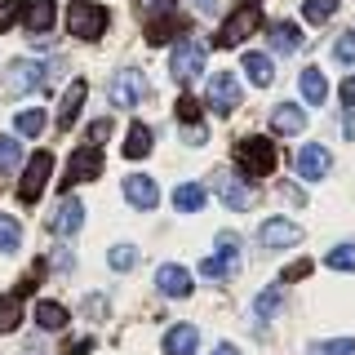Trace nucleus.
<instances>
[{"label":"nucleus","instance_id":"obj_4","mask_svg":"<svg viewBox=\"0 0 355 355\" xmlns=\"http://www.w3.org/2000/svg\"><path fill=\"white\" fill-rule=\"evenodd\" d=\"M49 173H53V155L36 151L27 160V169H22V182H18V200H22V205H36L40 191H44V182H49Z\"/></svg>","mask_w":355,"mask_h":355},{"label":"nucleus","instance_id":"obj_18","mask_svg":"<svg viewBox=\"0 0 355 355\" xmlns=\"http://www.w3.org/2000/svg\"><path fill=\"white\" fill-rule=\"evenodd\" d=\"M142 155H151V129L142 120H133L125 133V160H142Z\"/></svg>","mask_w":355,"mask_h":355},{"label":"nucleus","instance_id":"obj_39","mask_svg":"<svg viewBox=\"0 0 355 355\" xmlns=\"http://www.w3.org/2000/svg\"><path fill=\"white\" fill-rule=\"evenodd\" d=\"M196 116H200V103L191 94H182L178 98V120H182V125H196Z\"/></svg>","mask_w":355,"mask_h":355},{"label":"nucleus","instance_id":"obj_40","mask_svg":"<svg viewBox=\"0 0 355 355\" xmlns=\"http://www.w3.org/2000/svg\"><path fill=\"white\" fill-rule=\"evenodd\" d=\"M227 271H231V266L222 262L218 253H214V258H205V262H200V275H205V280H222V275H227Z\"/></svg>","mask_w":355,"mask_h":355},{"label":"nucleus","instance_id":"obj_2","mask_svg":"<svg viewBox=\"0 0 355 355\" xmlns=\"http://www.w3.org/2000/svg\"><path fill=\"white\" fill-rule=\"evenodd\" d=\"M236 164L249 178H266L275 169V142L271 138H244L236 147Z\"/></svg>","mask_w":355,"mask_h":355},{"label":"nucleus","instance_id":"obj_1","mask_svg":"<svg viewBox=\"0 0 355 355\" xmlns=\"http://www.w3.org/2000/svg\"><path fill=\"white\" fill-rule=\"evenodd\" d=\"M107 9L103 5H89V0H76V5H67V31H71L76 40H98L107 31Z\"/></svg>","mask_w":355,"mask_h":355},{"label":"nucleus","instance_id":"obj_3","mask_svg":"<svg viewBox=\"0 0 355 355\" xmlns=\"http://www.w3.org/2000/svg\"><path fill=\"white\" fill-rule=\"evenodd\" d=\"M200 71H205V44H196V40L173 44V53H169V76L173 80L191 85V80H200Z\"/></svg>","mask_w":355,"mask_h":355},{"label":"nucleus","instance_id":"obj_36","mask_svg":"<svg viewBox=\"0 0 355 355\" xmlns=\"http://www.w3.org/2000/svg\"><path fill=\"white\" fill-rule=\"evenodd\" d=\"M333 58H338V62H355V27L342 31V36L333 40Z\"/></svg>","mask_w":355,"mask_h":355},{"label":"nucleus","instance_id":"obj_20","mask_svg":"<svg viewBox=\"0 0 355 355\" xmlns=\"http://www.w3.org/2000/svg\"><path fill=\"white\" fill-rule=\"evenodd\" d=\"M40 62H14L9 67V89H40Z\"/></svg>","mask_w":355,"mask_h":355},{"label":"nucleus","instance_id":"obj_12","mask_svg":"<svg viewBox=\"0 0 355 355\" xmlns=\"http://www.w3.org/2000/svg\"><path fill=\"white\" fill-rule=\"evenodd\" d=\"M125 200L133 209H155L160 205V191H155V182L147 173H133V178H125Z\"/></svg>","mask_w":355,"mask_h":355},{"label":"nucleus","instance_id":"obj_24","mask_svg":"<svg viewBox=\"0 0 355 355\" xmlns=\"http://www.w3.org/2000/svg\"><path fill=\"white\" fill-rule=\"evenodd\" d=\"M18 324H22V297L0 293V333H14Z\"/></svg>","mask_w":355,"mask_h":355},{"label":"nucleus","instance_id":"obj_11","mask_svg":"<svg viewBox=\"0 0 355 355\" xmlns=\"http://www.w3.org/2000/svg\"><path fill=\"white\" fill-rule=\"evenodd\" d=\"M155 288H160L164 297H187L191 293V271H182L178 262H164L160 271H155Z\"/></svg>","mask_w":355,"mask_h":355},{"label":"nucleus","instance_id":"obj_31","mask_svg":"<svg viewBox=\"0 0 355 355\" xmlns=\"http://www.w3.org/2000/svg\"><path fill=\"white\" fill-rule=\"evenodd\" d=\"M22 164V147L18 138H0V173H14Z\"/></svg>","mask_w":355,"mask_h":355},{"label":"nucleus","instance_id":"obj_21","mask_svg":"<svg viewBox=\"0 0 355 355\" xmlns=\"http://www.w3.org/2000/svg\"><path fill=\"white\" fill-rule=\"evenodd\" d=\"M244 76H249L253 85H271L275 80V67L266 53H244Z\"/></svg>","mask_w":355,"mask_h":355},{"label":"nucleus","instance_id":"obj_13","mask_svg":"<svg viewBox=\"0 0 355 355\" xmlns=\"http://www.w3.org/2000/svg\"><path fill=\"white\" fill-rule=\"evenodd\" d=\"M53 18H58L53 0H27V5H22V27L27 31H49Z\"/></svg>","mask_w":355,"mask_h":355},{"label":"nucleus","instance_id":"obj_10","mask_svg":"<svg viewBox=\"0 0 355 355\" xmlns=\"http://www.w3.org/2000/svg\"><path fill=\"white\" fill-rule=\"evenodd\" d=\"M80 222H85V205L76 196H67L58 209H53V218H49V231L53 236H76L80 231Z\"/></svg>","mask_w":355,"mask_h":355},{"label":"nucleus","instance_id":"obj_22","mask_svg":"<svg viewBox=\"0 0 355 355\" xmlns=\"http://www.w3.org/2000/svg\"><path fill=\"white\" fill-rule=\"evenodd\" d=\"M67 320H71V315H67V306H62V302H40V306H36V324H40V329H49V333L67 329Z\"/></svg>","mask_w":355,"mask_h":355},{"label":"nucleus","instance_id":"obj_49","mask_svg":"<svg viewBox=\"0 0 355 355\" xmlns=\"http://www.w3.org/2000/svg\"><path fill=\"white\" fill-rule=\"evenodd\" d=\"M342 133H347V138H355V116H347V120H342Z\"/></svg>","mask_w":355,"mask_h":355},{"label":"nucleus","instance_id":"obj_28","mask_svg":"<svg viewBox=\"0 0 355 355\" xmlns=\"http://www.w3.org/2000/svg\"><path fill=\"white\" fill-rule=\"evenodd\" d=\"M222 200H227V209H253V200H258V196L249 191V182H240V178H236V182H227Z\"/></svg>","mask_w":355,"mask_h":355},{"label":"nucleus","instance_id":"obj_19","mask_svg":"<svg viewBox=\"0 0 355 355\" xmlns=\"http://www.w3.org/2000/svg\"><path fill=\"white\" fill-rule=\"evenodd\" d=\"M138 98H142L138 76H116V85H111V103H116V107H138Z\"/></svg>","mask_w":355,"mask_h":355},{"label":"nucleus","instance_id":"obj_34","mask_svg":"<svg viewBox=\"0 0 355 355\" xmlns=\"http://www.w3.org/2000/svg\"><path fill=\"white\" fill-rule=\"evenodd\" d=\"M333 9H338V0H306V5H302V18L306 22H329Z\"/></svg>","mask_w":355,"mask_h":355},{"label":"nucleus","instance_id":"obj_25","mask_svg":"<svg viewBox=\"0 0 355 355\" xmlns=\"http://www.w3.org/2000/svg\"><path fill=\"white\" fill-rule=\"evenodd\" d=\"M271 44H275L280 53H293L297 44H302V31H297L293 22H275V27H271Z\"/></svg>","mask_w":355,"mask_h":355},{"label":"nucleus","instance_id":"obj_47","mask_svg":"<svg viewBox=\"0 0 355 355\" xmlns=\"http://www.w3.org/2000/svg\"><path fill=\"white\" fill-rule=\"evenodd\" d=\"M85 311H89V315H107V302H103V297H85Z\"/></svg>","mask_w":355,"mask_h":355},{"label":"nucleus","instance_id":"obj_5","mask_svg":"<svg viewBox=\"0 0 355 355\" xmlns=\"http://www.w3.org/2000/svg\"><path fill=\"white\" fill-rule=\"evenodd\" d=\"M262 27V14L253 5H244V9H236V14H231L227 22H222V31H218V44L222 49H236V44H244L253 36V31Z\"/></svg>","mask_w":355,"mask_h":355},{"label":"nucleus","instance_id":"obj_43","mask_svg":"<svg viewBox=\"0 0 355 355\" xmlns=\"http://www.w3.org/2000/svg\"><path fill=\"white\" fill-rule=\"evenodd\" d=\"M205 138H209V129H205V125H187V129H182V142H191V147H200Z\"/></svg>","mask_w":355,"mask_h":355},{"label":"nucleus","instance_id":"obj_44","mask_svg":"<svg viewBox=\"0 0 355 355\" xmlns=\"http://www.w3.org/2000/svg\"><path fill=\"white\" fill-rule=\"evenodd\" d=\"M89 347H94V338H71L67 342V355H89Z\"/></svg>","mask_w":355,"mask_h":355},{"label":"nucleus","instance_id":"obj_27","mask_svg":"<svg viewBox=\"0 0 355 355\" xmlns=\"http://www.w3.org/2000/svg\"><path fill=\"white\" fill-rule=\"evenodd\" d=\"M14 129L22 133V138H36V133H44V111L40 107H27L14 116Z\"/></svg>","mask_w":355,"mask_h":355},{"label":"nucleus","instance_id":"obj_26","mask_svg":"<svg viewBox=\"0 0 355 355\" xmlns=\"http://www.w3.org/2000/svg\"><path fill=\"white\" fill-rule=\"evenodd\" d=\"M18 249H22V222L0 214V253H18Z\"/></svg>","mask_w":355,"mask_h":355},{"label":"nucleus","instance_id":"obj_9","mask_svg":"<svg viewBox=\"0 0 355 355\" xmlns=\"http://www.w3.org/2000/svg\"><path fill=\"white\" fill-rule=\"evenodd\" d=\"M258 240L266 244V249H288V244L302 240V227H297V222H288V218H271V222H262Z\"/></svg>","mask_w":355,"mask_h":355},{"label":"nucleus","instance_id":"obj_45","mask_svg":"<svg viewBox=\"0 0 355 355\" xmlns=\"http://www.w3.org/2000/svg\"><path fill=\"white\" fill-rule=\"evenodd\" d=\"M14 5H9V0H0V31H9V27H14Z\"/></svg>","mask_w":355,"mask_h":355},{"label":"nucleus","instance_id":"obj_8","mask_svg":"<svg viewBox=\"0 0 355 355\" xmlns=\"http://www.w3.org/2000/svg\"><path fill=\"white\" fill-rule=\"evenodd\" d=\"M329 164H333V155L320 147V142H306V147L293 155V169H297V178H306V182L324 178V173H329Z\"/></svg>","mask_w":355,"mask_h":355},{"label":"nucleus","instance_id":"obj_30","mask_svg":"<svg viewBox=\"0 0 355 355\" xmlns=\"http://www.w3.org/2000/svg\"><path fill=\"white\" fill-rule=\"evenodd\" d=\"M169 36H178L173 14H164V18H151V22H147V40H151V44H164Z\"/></svg>","mask_w":355,"mask_h":355},{"label":"nucleus","instance_id":"obj_29","mask_svg":"<svg viewBox=\"0 0 355 355\" xmlns=\"http://www.w3.org/2000/svg\"><path fill=\"white\" fill-rule=\"evenodd\" d=\"M306 355H355V338H329V342H311Z\"/></svg>","mask_w":355,"mask_h":355},{"label":"nucleus","instance_id":"obj_23","mask_svg":"<svg viewBox=\"0 0 355 355\" xmlns=\"http://www.w3.org/2000/svg\"><path fill=\"white\" fill-rule=\"evenodd\" d=\"M205 187H196V182H182L173 191V209H182V214H196V209H205Z\"/></svg>","mask_w":355,"mask_h":355},{"label":"nucleus","instance_id":"obj_33","mask_svg":"<svg viewBox=\"0 0 355 355\" xmlns=\"http://www.w3.org/2000/svg\"><path fill=\"white\" fill-rule=\"evenodd\" d=\"M329 266H333V271H355V244H333V249H329Z\"/></svg>","mask_w":355,"mask_h":355},{"label":"nucleus","instance_id":"obj_7","mask_svg":"<svg viewBox=\"0 0 355 355\" xmlns=\"http://www.w3.org/2000/svg\"><path fill=\"white\" fill-rule=\"evenodd\" d=\"M209 107H214L218 116H231V111L240 107V80L231 71H218L214 80H209Z\"/></svg>","mask_w":355,"mask_h":355},{"label":"nucleus","instance_id":"obj_41","mask_svg":"<svg viewBox=\"0 0 355 355\" xmlns=\"http://www.w3.org/2000/svg\"><path fill=\"white\" fill-rule=\"evenodd\" d=\"M280 311V288H266V293L258 297V315L266 320V315H275Z\"/></svg>","mask_w":355,"mask_h":355},{"label":"nucleus","instance_id":"obj_14","mask_svg":"<svg viewBox=\"0 0 355 355\" xmlns=\"http://www.w3.org/2000/svg\"><path fill=\"white\" fill-rule=\"evenodd\" d=\"M200 347V329L196 324H173L164 333V355H191Z\"/></svg>","mask_w":355,"mask_h":355},{"label":"nucleus","instance_id":"obj_17","mask_svg":"<svg viewBox=\"0 0 355 355\" xmlns=\"http://www.w3.org/2000/svg\"><path fill=\"white\" fill-rule=\"evenodd\" d=\"M271 125L280 129V133H302L306 129V111L293 107V103H280V107L271 111Z\"/></svg>","mask_w":355,"mask_h":355},{"label":"nucleus","instance_id":"obj_48","mask_svg":"<svg viewBox=\"0 0 355 355\" xmlns=\"http://www.w3.org/2000/svg\"><path fill=\"white\" fill-rule=\"evenodd\" d=\"M214 355H240V347H236V342H222V347H218Z\"/></svg>","mask_w":355,"mask_h":355},{"label":"nucleus","instance_id":"obj_15","mask_svg":"<svg viewBox=\"0 0 355 355\" xmlns=\"http://www.w3.org/2000/svg\"><path fill=\"white\" fill-rule=\"evenodd\" d=\"M85 94H89L85 80H71V85H67V94H62V103H58V129H71L76 125V111H80Z\"/></svg>","mask_w":355,"mask_h":355},{"label":"nucleus","instance_id":"obj_32","mask_svg":"<svg viewBox=\"0 0 355 355\" xmlns=\"http://www.w3.org/2000/svg\"><path fill=\"white\" fill-rule=\"evenodd\" d=\"M107 262H111V271H129V266H138V249L133 244H116L107 253Z\"/></svg>","mask_w":355,"mask_h":355},{"label":"nucleus","instance_id":"obj_35","mask_svg":"<svg viewBox=\"0 0 355 355\" xmlns=\"http://www.w3.org/2000/svg\"><path fill=\"white\" fill-rule=\"evenodd\" d=\"M218 258L227 262V266H236V262H240V240L231 236V231H222V236H218Z\"/></svg>","mask_w":355,"mask_h":355},{"label":"nucleus","instance_id":"obj_42","mask_svg":"<svg viewBox=\"0 0 355 355\" xmlns=\"http://www.w3.org/2000/svg\"><path fill=\"white\" fill-rule=\"evenodd\" d=\"M302 275H311V262L302 258V262H293V266H284V275H280V280L288 284V280H302Z\"/></svg>","mask_w":355,"mask_h":355},{"label":"nucleus","instance_id":"obj_46","mask_svg":"<svg viewBox=\"0 0 355 355\" xmlns=\"http://www.w3.org/2000/svg\"><path fill=\"white\" fill-rule=\"evenodd\" d=\"M342 103L355 107V76H347V80H342Z\"/></svg>","mask_w":355,"mask_h":355},{"label":"nucleus","instance_id":"obj_6","mask_svg":"<svg viewBox=\"0 0 355 355\" xmlns=\"http://www.w3.org/2000/svg\"><path fill=\"white\" fill-rule=\"evenodd\" d=\"M98 173H103V155H98V147H80L71 155V164H67V173H62V187L71 191V187H80V182H94Z\"/></svg>","mask_w":355,"mask_h":355},{"label":"nucleus","instance_id":"obj_16","mask_svg":"<svg viewBox=\"0 0 355 355\" xmlns=\"http://www.w3.org/2000/svg\"><path fill=\"white\" fill-rule=\"evenodd\" d=\"M297 89H302V98L311 107H320L329 98V85H324V71H320V67H306V71L297 76Z\"/></svg>","mask_w":355,"mask_h":355},{"label":"nucleus","instance_id":"obj_38","mask_svg":"<svg viewBox=\"0 0 355 355\" xmlns=\"http://www.w3.org/2000/svg\"><path fill=\"white\" fill-rule=\"evenodd\" d=\"M107 138H111V120H98V125L85 129V147H103Z\"/></svg>","mask_w":355,"mask_h":355},{"label":"nucleus","instance_id":"obj_37","mask_svg":"<svg viewBox=\"0 0 355 355\" xmlns=\"http://www.w3.org/2000/svg\"><path fill=\"white\" fill-rule=\"evenodd\" d=\"M133 5H138V14L142 18H164V14H173V0H133Z\"/></svg>","mask_w":355,"mask_h":355}]
</instances>
